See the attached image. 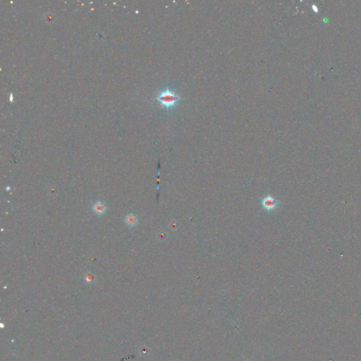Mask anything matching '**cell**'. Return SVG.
I'll return each mask as SVG.
<instances>
[{"instance_id":"cell-4","label":"cell","mask_w":361,"mask_h":361,"mask_svg":"<svg viewBox=\"0 0 361 361\" xmlns=\"http://www.w3.org/2000/svg\"><path fill=\"white\" fill-rule=\"evenodd\" d=\"M126 224L129 227H133L135 226L137 223V219L133 214H129L126 217L125 219Z\"/></svg>"},{"instance_id":"cell-6","label":"cell","mask_w":361,"mask_h":361,"mask_svg":"<svg viewBox=\"0 0 361 361\" xmlns=\"http://www.w3.org/2000/svg\"><path fill=\"white\" fill-rule=\"evenodd\" d=\"M160 236V239H165L166 237V233L165 232H161L159 234Z\"/></svg>"},{"instance_id":"cell-1","label":"cell","mask_w":361,"mask_h":361,"mask_svg":"<svg viewBox=\"0 0 361 361\" xmlns=\"http://www.w3.org/2000/svg\"><path fill=\"white\" fill-rule=\"evenodd\" d=\"M181 99L182 98L181 97L178 96V95L174 91L169 87H166L165 89L160 91L157 97L158 102L167 110L172 108L176 105L177 102Z\"/></svg>"},{"instance_id":"cell-2","label":"cell","mask_w":361,"mask_h":361,"mask_svg":"<svg viewBox=\"0 0 361 361\" xmlns=\"http://www.w3.org/2000/svg\"><path fill=\"white\" fill-rule=\"evenodd\" d=\"M279 204V202L271 196L265 197L261 202V205L262 206V207L267 211H272L273 210H274L275 208L277 207Z\"/></svg>"},{"instance_id":"cell-3","label":"cell","mask_w":361,"mask_h":361,"mask_svg":"<svg viewBox=\"0 0 361 361\" xmlns=\"http://www.w3.org/2000/svg\"><path fill=\"white\" fill-rule=\"evenodd\" d=\"M93 209V210H94L95 212L97 214V215H102L104 212H105L106 206L102 202L97 201L96 203L94 204Z\"/></svg>"},{"instance_id":"cell-5","label":"cell","mask_w":361,"mask_h":361,"mask_svg":"<svg viewBox=\"0 0 361 361\" xmlns=\"http://www.w3.org/2000/svg\"><path fill=\"white\" fill-rule=\"evenodd\" d=\"M85 279L87 282L91 283V282H93V281H94L95 276H94V275H93V274H92L91 272H88V273H86V274H85Z\"/></svg>"}]
</instances>
